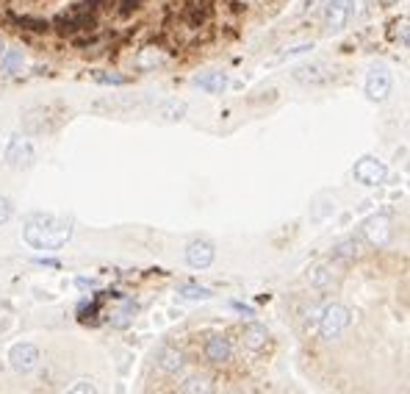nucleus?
Masks as SVG:
<instances>
[{"instance_id": "nucleus-1", "label": "nucleus", "mask_w": 410, "mask_h": 394, "mask_svg": "<svg viewBox=\"0 0 410 394\" xmlns=\"http://www.w3.org/2000/svg\"><path fill=\"white\" fill-rule=\"evenodd\" d=\"M23 239L34 250H61L67 242L73 239V222L61 220L56 214H28L23 225Z\"/></svg>"}, {"instance_id": "nucleus-2", "label": "nucleus", "mask_w": 410, "mask_h": 394, "mask_svg": "<svg viewBox=\"0 0 410 394\" xmlns=\"http://www.w3.org/2000/svg\"><path fill=\"white\" fill-rule=\"evenodd\" d=\"M100 28V14H92V12H75V9H67L61 12L53 23H50V31H56L58 36L64 39H75L81 34H89Z\"/></svg>"}, {"instance_id": "nucleus-3", "label": "nucleus", "mask_w": 410, "mask_h": 394, "mask_svg": "<svg viewBox=\"0 0 410 394\" xmlns=\"http://www.w3.org/2000/svg\"><path fill=\"white\" fill-rule=\"evenodd\" d=\"M316 322H319V336H322L324 342H333V339H338V336L350 327L352 314H350L347 305H341V303H327V305L322 308V314H319Z\"/></svg>"}, {"instance_id": "nucleus-4", "label": "nucleus", "mask_w": 410, "mask_h": 394, "mask_svg": "<svg viewBox=\"0 0 410 394\" xmlns=\"http://www.w3.org/2000/svg\"><path fill=\"white\" fill-rule=\"evenodd\" d=\"M175 58V53L167 47V42H145L142 47H136L133 53V67L142 70V73H150V70H158L164 64H169Z\"/></svg>"}, {"instance_id": "nucleus-5", "label": "nucleus", "mask_w": 410, "mask_h": 394, "mask_svg": "<svg viewBox=\"0 0 410 394\" xmlns=\"http://www.w3.org/2000/svg\"><path fill=\"white\" fill-rule=\"evenodd\" d=\"M361 233L366 236V242H369L372 247H385V244L391 242V236H394L391 217H388V214H372V217L363 222Z\"/></svg>"}, {"instance_id": "nucleus-6", "label": "nucleus", "mask_w": 410, "mask_h": 394, "mask_svg": "<svg viewBox=\"0 0 410 394\" xmlns=\"http://www.w3.org/2000/svg\"><path fill=\"white\" fill-rule=\"evenodd\" d=\"M39 361H42V353H39V347L31 345V342H20V345H14V347L9 350V364H12V369L20 372V375L34 372V369L39 367Z\"/></svg>"}, {"instance_id": "nucleus-7", "label": "nucleus", "mask_w": 410, "mask_h": 394, "mask_svg": "<svg viewBox=\"0 0 410 394\" xmlns=\"http://www.w3.org/2000/svg\"><path fill=\"white\" fill-rule=\"evenodd\" d=\"M352 175H355V181L363 183V186H380V183H385L388 170H385L383 161H377V159H372V156H363V159L352 167Z\"/></svg>"}, {"instance_id": "nucleus-8", "label": "nucleus", "mask_w": 410, "mask_h": 394, "mask_svg": "<svg viewBox=\"0 0 410 394\" xmlns=\"http://www.w3.org/2000/svg\"><path fill=\"white\" fill-rule=\"evenodd\" d=\"M34 159H36V150H34L31 139L14 137V139L9 142V148H6V164H9L12 170H28V167L34 164Z\"/></svg>"}, {"instance_id": "nucleus-9", "label": "nucleus", "mask_w": 410, "mask_h": 394, "mask_svg": "<svg viewBox=\"0 0 410 394\" xmlns=\"http://www.w3.org/2000/svg\"><path fill=\"white\" fill-rule=\"evenodd\" d=\"M214 255H217V250L208 239H194L186 247V264L191 270H208L214 264Z\"/></svg>"}, {"instance_id": "nucleus-10", "label": "nucleus", "mask_w": 410, "mask_h": 394, "mask_svg": "<svg viewBox=\"0 0 410 394\" xmlns=\"http://www.w3.org/2000/svg\"><path fill=\"white\" fill-rule=\"evenodd\" d=\"M291 78L297 84H302V86H322V84H327L333 78V70L327 67L324 61H313V64H302V67H297L291 73Z\"/></svg>"}, {"instance_id": "nucleus-11", "label": "nucleus", "mask_w": 410, "mask_h": 394, "mask_svg": "<svg viewBox=\"0 0 410 394\" xmlns=\"http://www.w3.org/2000/svg\"><path fill=\"white\" fill-rule=\"evenodd\" d=\"M391 86H394L391 73L385 67H374L369 73V78H366V97L374 100V103H383L391 95Z\"/></svg>"}, {"instance_id": "nucleus-12", "label": "nucleus", "mask_w": 410, "mask_h": 394, "mask_svg": "<svg viewBox=\"0 0 410 394\" xmlns=\"http://www.w3.org/2000/svg\"><path fill=\"white\" fill-rule=\"evenodd\" d=\"M202 353H205V358H208L211 364H228L233 358V345H230L228 336L211 334L208 339H205V345H202Z\"/></svg>"}, {"instance_id": "nucleus-13", "label": "nucleus", "mask_w": 410, "mask_h": 394, "mask_svg": "<svg viewBox=\"0 0 410 394\" xmlns=\"http://www.w3.org/2000/svg\"><path fill=\"white\" fill-rule=\"evenodd\" d=\"M3 20H6L14 31H20V34H31V36H42V34L50 31V23H47V20H42V17H31V14H12V12H6Z\"/></svg>"}, {"instance_id": "nucleus-14", "label": "nucleus", "mask_w": 410, "mask_h": 394, "mask_svg": "<svg viewBox=\"0 0 410 394\" xmlns=\"http://www.w3.org/2000/svg\"><path fill=\"white\" fill-rule=\"evenodd\" d=\"M324 9V28L327 31H341L350 23V0H327Z\"/></svg>"}, {"instance_id": "nucleus-15", "label": "nucleus", "mask_w": 410, "mask_h": 394, "mask_svg": "<svg viewBox=\"0 0 410 394\" xmlns=\"http://www.w3.org/2000/svg\"><path fill=\"white\" fill-rule=\"evenodd\" d=\"M156 364H158L161 372H167V375H178V372L183 369L186 358H183V353H180L178 347L164 345V347H158V353H156Z\"/></svg>"}, {"instance_id": "nucleus-16", "label": "nucleus", "mask_w": 410, "mask_h": 394, "mask_svg": "<svg viewBox=\"0 0 410 394\" xmlns=\"http://www.w3.org/2000/svg\"><path fill=\"white\" fill-rule=\"evenodd\" d=\"M266 342H269V331H266V325H261V322H250V325H244L241 345H244L247 350L258 353L261 347H266Z\"/></svg>"}, {"instance_id": "nucleus-17", "label": "nucleus", "mask_w": 410, "mask_h": 394, "mask_svg": "<svg viewBox=\"0 0 410 394\" xmlns=\"http://www.w3.org/2000/svg\"><path fill=\"white\" fill-rule=\"evenodd\" d=\"M361 255H363V247L358 239H344L333 247V258L341 261V264H352V261H358Z\"/></svg>"}, {"instance_id": "nucleus-18", "label": "nucleus", "mask_w": 410, "mask_h": 394, "mask_svg": "<svg viewBox=\"0 0 410 394\" xmlns=\"http://www.w3.org/2000/svg\"><path fill=\"white\" fill-rule=\"evenodd\" d=\"M180 394H217V386L208 375H189L180 386Z\"/></svg>"}, {"instance_id": "nucleus-19", "label": "nucleus", "mask_w": 410, "mask_h": 394, "mask_svg": "<svg viewBox=\"0 0 410 394\" xmlns=\"http://www.w3.org/2000/svg\"><path fill=\"white\" fill-rule=\"evenodd\" d=\"M308 283H311L313 289H319V292H327V289H333V286L338 283V278L333 275L330 267L319 264V267H313V270L308 273Z\"/></svg>"}, {"instance_id": "nucleus-20", "label": "nucleus", "mask_w": 410, "mask_h": 394, "mask_svg": "<svg viewBox=\"0 0 410 394\" xmlns=\"http://www.w3.org/2000/svg\"><path fill=\"white\" fill-rule=\"evenodd\" d=\"M183 114H186V103L183 100H164V103H158V117L164 119V122H178V119H183Z\"/></svg>"}, {"instance_id": "nucleus-21", "label": "nucleus", "mask_w": 410, "mask_h": 394, "mask_svg": "<svg viewBox=\"0 0 410 394\" xmlns=\"http://www.w3.org/2000/svg\"><path fill=\"white\" fill-rule=\"evenodd\" d=\"M197 86L200 89H205V92H222L225 86H228V76L225 73H205V76H200L197 78Z\"/></svg>"}, {"instance_id": "nucleus-22", "label": "nucleus", "mask_w": 410, "mask_h": 394, "mask_svg": "<svg viewBox=\"0 0 410 394\" xmlns=\"http://www.w3.org/2000/svg\"><path fill=\"white\" fill-rule=\"evenodd\" d=\"M214 292L208 289V286H200V283H183L180 289H178V297L180 300H208Z\"/></svg>"}, {"instance_id": "nucleus-23", "label": "nucleus", "mask_w": 410, "mask_h": 394, "mask_svg": "<svg viewBox=\"0 0 410 394\" xmlns=\"http://www.w3.org/2000/svg\"><path fill=\"white\" fill-rule=\"evenodd\" d=\"M23 67V53L20 50H3L0 53V70L3 73H17Z\"/></svg>"}, {"instance_id": "nucleus-24", "label": "nucleus", "mask_w": 410, "mask_h": 394, "mask_svg": "<svg viewBox=\"0 0 410 394\" xmlns=\"http://www.w3.org/2000/svg\"><path fill=\"white\" fill-rule=\"evenodd\" d=\"M92 78H95L97 84H106V86H125V84H130L128 76H119V73H103V70L92 73Z\"/></svg>"}, {"instance_id": "nucleus-25", "label": "nucleus", "mask_w": 410, "mask_h": 394, "mask_svg": "<svg viewBox=\"0 0 410 394\" xmlns=\"http://www.w3.org/2000/svg\"><path fill=\"white\" fill-rule=\"evenodd\" d=\"M133 311H136L133 303H125L122 308L111 311V325H114V327H128V322L133 319Z\"/></svg>"}, {"instance_id": "nucleus-26", "label": "nucleus", "mask_w": 410, "mask_h": 394, "mask_svg": "<svg viewBox=\"0 0 410 394\" xmlns=\"http://www.w3.org/2000/svg\"><path fill=\"white\" fill-rule=\"evenodd\" d=\"M258 0H225V9L230 12V14H241V12H247L250 6H255Z\"/></svg>"}, {"instance_id": "nucleus-27", "label": "nucleus", "mask_w": 410, "mask_h": 394, "mask_svg": "<svg viewBox=\"0 0 410 394\" xmlns=\"http://www.w3.org/2000/svg\"><path fill=\"white\" fill-rule=\"evenodd\" d=\"M64 394H97V386L89 383V380H78L73 389H67Z\"/></svg>"}, {"instance_id": "nucleus-28", "label": "nucleus", "mask_w": 410, "mask_h": 394, "mask_svg": "<svg viewBox=\"0 0 410 394\" xmlns=\"http://www.w3.org/2000/svg\"><path fill=\"white\" fill-rule=\"evenodd\" d=\"M12 214H14L12 200H9V197H0V225H6L12 220Z\"/></svg>"}, {"instance_id": "nucleus-29", "label": "nucleus", "mask_w": 410, "mask_h": 394, "mask_svg": "<svg viewBox=\"0 0 410 394\" xmlns=\"http://www.w3.org/2000/svg\"><path fill=\"white\" fill-rule=\"evenodd\" d=\"M366 9H369V3H366V0H350V20L355 17H363L366 14Z\"/></svg>"}, {"instance_id": "nucleus-30", "label": "nucleus", "mask_w": 410, "mask_h": 394, "mask_svg": "<svg viewBox=\"0 0 410 394\" xmlns=\"http://www.w3.org/2000/svg\"><path fill=\"white\" fill-rule=\"evenodd\" d=\"M396 25H399V28H394V39H399V45L405 47V45H407V23L402 20V23H396Z\"/></svg>"}, {"instance_id": "nucleus-31", "label": "nucleus", "mask_w": 410, "mask_h": 394, "mask_svg": "<svg viewBox=\"0 0 410 394\" xmlns=\"http://www.w3.org/2000/svg\"><path fill=\"white\" fill-rule=\"evenodd\" d=\"M313 45L311 42H302V45H297V47H291V50H286L283 53V58H294V56H302V53H308Z\"/></svg>"}, {"instance_id": "nucleus-32", "label": "nucleus", "mask_w": 410, "mask_h": 394, "mask_svg": "<svg viewBox=\"0 0 410 394\" xmlns=\"http://www.w3.org/2000/svg\"><path fill=\"white\" fill-rule=\"evenodd\" d=\"M233 308H239V311H244V316H252V308H250V305H241V303H233Z\"/></svg>"}, {"instance_id": "nucleus-33", "label": "nucleus", "mask_w": 410, "mask_h": 394, "mask_svg": "<svg viewBox=\"0 0 410 394\" xmlns=\"http://www.w3.org/2000/svg\"><path fill=\"white\" fill-rule=\"evenodd\" d=\"M39 264H45V267H58V261H53V258H39Z\"/></svg>"}, {"instance_id": "nucleus-34", "label": "nucleus", "mask_w": 410, "mask_h": 394, "mask_svg": "<svg viewBox=\"0 0 410 394\" xmlns=\"http://www.w3.org/2000/svg\"><path fill=\"white\" fill-rule=\"evenodd\" d=\"M205 3H219V0H205Z\"/></svg>"}, {"instance_id": "nucleus-35", "label": "nucleus", "mask_w": 410, "mask_h": 394, "mask_svg": "<svg viewBox=\"0 0 410 394\" xmlns=\"http://www.w3.org/2000/svg\"><path fill=\"white\" fill-rule=\"evenodd\" d=\"M0 53H3V45H0Z\"/></svg>"}]
</instances>
